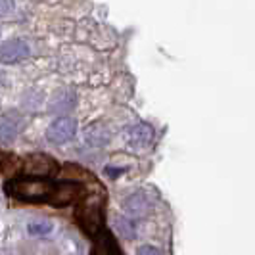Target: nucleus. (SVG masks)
<instances>
[{"mask_svg": "<svg viewBox=\"0 0 255 255\" xmlns=\"http://www.w3.org/2000/svg\"><path fill=\"white\" fill-rule=\"evenodd\" d=\"M6 190L19 200H42L50 196L54 186L44 180H12L6 184Z\"/></svg>", "mask_w": 255, "mask_h": 255, "instance_id": "obj_1", "label": "nucleus"}, {"mask_svg": "<svg viewBox=\"0 0 255 255\" xmlns=\"http://www.w3.org/2000/svg\"><path fill=\"white\" fill-rule=\"evenodd\" d=\"M23 171L25 175H35V177H52L56 175L58 171V163L44 155V153H33L25 157V163H23Z\"/></svg>", "mask_w": 255, "mask_h": 255, "instance_id": "obj_2", "label": "nucleus"}, {"mask_svg": "<svg viewBox=\"0 0 255 255\" xmlns=\"http://www.w3.org/2000/svg\"><path fill=\"white\" fill-rule=\"evenodd\" d=\"M85 194V188L81 184H75V182H65V184H60L56 186L52 194L48 196V202L56 207H64V205L75 204L83 198Z\"/></svg>", "mask_w": 255, "mask_h": 255, "instance_id": "obj_3", "label": "nucleus"}, {"mask_svg": "<svg viewBox=\"0 0 255 255\" xmlns=\"http://www.w3.org/2000/svg\"><path fill=\"white\" fill-rule=\"evenodd\" d=\"M75 132H77L75 121L69 119V117H60V119H56L50 127H48L46 134H48V140L54 142V144H65V142H69L75 136Z\"/></svg>", "mask_w": 255, "mask_h": 255, "instance_id": "obj_4", "label": "nucleus"}, {"mask_svg": "<svg viewBox=\"0 0 255 255\" xmlns=\"http://www.w3.org/2000/svg\"><path fill=\"white\" fill-rule=\"evenodd\" d=\"M27 56H29V46L25 40L12 38L0 46V60L4 64H17V62L25 60Z\"/></svg>", "mask_w": 255, "mask_h": 255, "instance_id": "obj_5", "label": "nucleus"}, {"mask_svg": "<svg viewBox=\"0 0 255 255\" xmlns=\"http://www.w3.org/2000/svg\"><path fill=\"white\" fill-rule=\"evenodd\" d=\"M150 211V202L144 192H134L125 200V215L130 219H140Z\"/></svg>", "mask_w": 255, "mask_h": 255, "instance_id": "obj_6", "label": "nucleus"}, {"mask_svg": "<svg viewBox=\"0 0 255 255\" xmlns=\"http://www.w3.org/2000/svg\"><path fill=\"white\" fill-rule=\"evenodd\" d=\"M127 138H128V144H130L132 148H146V146L152 142L153 130L150 125L140 123V125H134V127L128 128Z\"/></svg>", "mask_w": 255, "mask_h": 255, "instance_id": "obj_7", "label": "nucleus"}, {"mask_svg": "<svg viewBox=\"0 0 255 255\" xmlns=\"http://www.w3.org/2000/svg\"><path fill=\"white\" fill-rule=\"evenodd\" d=\"M77 98H75V92L71 90H60L54 94V98L50 100V110L52 114H67L75 108Z\"/></svg>", "mask_w": 255, "mask_h": 255, "instance_id": "obj_8", "label": "nucleus"}, {"mask_svg": "<svg viewBox=\"0 0 255 255\" xmlns=\"http://www.w3.org/2000/svg\"><path fill=\"white\" fill-rule=\"evenodd\" d=\"M79 219H81L83 229L87 230L89 234H96V230L100 227V205L94 204V202L85 205L83 211L79 213Z\"/></svg>", "mask_w": 255, "mask_h": 255, "instance_id": "obj_9", "label": "nucleus"}, {"mask_svg": "<svg viewBox=\"0 0 255 255\" xmlns=\"http://www.w3.org/2000/svg\"><path fill=\"white\" fill-rule=\"evenodd\" d=\"M114 227L115 230L121 234V236H125V238H134V234H136V229H134V221H130V217H121V215H117L114 219Z\"/></svg>", "mask_w": 255, "mask_h": 255, "instance_id": "obj_10", "label": "nucleus"}, {"mask_svg": "<svg viewBox=\"0 0 255 255\" xmlns=\"http://www.w3.org/2000/svg\"><path fill=\"white\" fill-rule=\"evenodd\" d=\"M17 123H13L12 117H4L0 119V140L2 142H12L17 136Z\"/></svg>", "mask_w": 255, "mask_h": 255, "instance_id": "obj_11", "label": "nucleus"}, {"mask_svg": "<svg viewBox=\"0 0 255 255\" xmlns=\"http://www.w3.org/2000/svg\"><path fill=\"white\" fill-rule=\"evenodd\" d=\"M92 255H117V248H115V244L108 238V234H104L102 238L98 240V244H96L94 254Z\"/></svg>", "mask_w": 255, "mask_h": 255, "instance_id": "obj_12", "label": "nucleus"}, {"mask_svg": "<svg viewBox=\"0 0 255 255\" xmlns=\"http://www.w3.org/2000/svg\"><path fill=\"white\" fill-rule=\"evenodd\" d=\"M29 232L33 236H46L48 232H52V223L48 221H35L29 225Z\"/></svg>", "mask_w": 255, "mask_h": 255, "instance_id": "obj_13", "label": "nucleus"}, {"mask_svg": "<svg viewBox=\"0 0 255 255\" xmlns=\"http://www.w3.org/2000/svg\"><path fill=\"white\" fill-rule=\"evenodd\" d=\"M136 255H161V252L157 248H153V246H142Z\"/></svg>", "mask_w": 255, "mask_h": 255, "instance_id": "obj_14", "label": "nucleus"}, {"mask_svg": "<svg viewBox=\"0 0 255 255\" xmlns=\"http://www.w3.org/2000/svg\"><path fill=\"white\" fill-rule=\"evenodd\" d=\"M121 173H125V167H106V175L112 179H117Z\"/></svg>", "mask_w": 255, "mask_h": 255, "instance_id": "obj_15", "label": "nucleus"}, {"mask_svg": "<svg viewBox=\"0 0 255 255\" xmlns=\"http://www.w3.org/2000/svg\"><path fill=\"white\" fill-rule=\"evenodd\" d=\"M12 12V0H0V15Z\"/></svg>", "mask_w": 255, "mask_h": 255, "instance_id": "obj_16", "label": "nucleus"}]
</instances>
